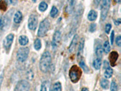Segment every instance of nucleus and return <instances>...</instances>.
<instances>
[{
	"label": "nucleus",
	"instance_id": "e433bc0d",
	"mask_svg": "<svg viewBox=\"0 0 121 91\" xmlns=\"http://www.w3.org/2000/svg\"><path fill=\"white\" fill-rule=\"evenodd\" d=\"M3 78H4V75H3V73H2V74L0 75V89H1V84H2V83H3Z\"/></svg>",
	"mask_w": 121,
	"mask_h": 91
},
{
	"label": "nucleus",
	"instance_id": "39448f33",
	"mask_svg": "<svg viewBox=\"0 0 121 91\" xmlns=\"http://www.w3.org/2000/svg\"><path fill=\"white\" fill-rule=\"evenodd\" d=\"M110 7V0H102L101 3V14L100 17L102 20L104 21L107 17Z\"/></svg>",
	"mask_w": 121,
	"mask_h": 91
},
{
	"label": "nucleus",
	"instance_id": "ea45409f",
	"mask_svg": "<svg viewBox=\"0 0 121 91\" xmlns=\"http://www.w3.org/2000/svg\"><path fill=\"white\" fill-rule=\"evenodd\" d=\"M81 91H88V89L87 88V87H83V88H82Z\"/></svg>",
	"mask_w": 121,
	"mask_h": 91
},
{
	"label": "nucleus",
	"instance_id": "f704fd0d",
	"mask_svg": "<svg viewBox=\"0 0 121 91\" xmlns=\"http://www.w3.org/2000/svg\"><path fill=\"white\" fill-rule=\"evenodd\" d=\"M7 4H12V5H15L18 2V0H5Z\"/></svg>",
	"mask_w": 121,
	"mask_h": 91
},
{
	"label": "nucleus",
	"instance_id": "2f4dec72",
	"mask_svg": "<svg viewBox=\"0 0 121 91\" xmlns=\"http://www.w3.org/2000/svg\"><path fill=\"white\" fill-rule=\"evenodd\" d=\"M40 91H47V82H44L42 83L41 86V89H40Z\"/></svg>",
	"mask_w": 121,
	"mask_h": 91
},
{
	"label": "nucleus",
	"instance_id": "4c0bfd02",
	"mask_svg": "<svg viewBox=\"0 0 121 91\" xmlns=\"http://www.w3.org/2000/svg\"><path fill=\"white\" fill-rule=\"evenodd\" d=\"M93 1H94V3H95V5L98 6V5L99 4V3H100V2L101 0H93Z\"/></svg>",
	"mask_w": 121,
	"mask_h": 91
},
{
	"label": "nucleus",
	"instance_id": "9b49d317",
	"mask_svg": "<svg viewBox=\"0 0 121 91\" xmlns=\"http://www.w3.org/2000/svg\"><path fill=\"white\" fill-rule=\"evenodd\" d=\"M78 41V35L76 34L73 36L71 43L69 46V51L70 52H73L74 51V50H75V49L76 48V46H77Z\"/></svg>",
	"mask_w": 121,
	"mask_h": 91
},
{
	"label": "nucleus",
	"instance_id": "bb28decb",
	"mask_svg": "<svg viewBox=\"0 0 121 91\" xmlns=\"http://www.w3.org/2000/svg\"><path fill=\"white\" fill-rule=\"evenodd\" d=\"M58 13V10L55 6H53L51 10H50V16L52 17H55L57 15Z\"/></svg>",
	"mask_w": 121,
	"mask_h": 91
},
{
	"label": "nucleus",
	"instance_id": "c756f323",
	"mask_svg": "<svg viewBox=\"0 0 121 91\" xmlns=\"http://www.w3.org/2000/svg\"><path fill=\"white\" fill-rule=\"evenodd\" d=\"M96 30V24L95 23H92L90 24L89 27V30L90 32H94Z\"/></svg>",
	"mask_w": 121,
	"mask_h": 91
},
{
	"label": "nucleus",
	"instance_id": "7c9ffc66",
	"mask_svg": "<svg viewBox=\"0 0 121 91\" xmlns=\"http://www.w3.org/2000/svg\"><path fill=\"white\" fill-rule=\"evenodd\" d=\"M33 73L32 72V70H29L27 72V77L28 80H32V79L33 78Z\"/></svg>",
	"mask_w": 121,
	"mask_h": 91
},
{
	"label": "nucleus",
	"instance_id": "a878e982",
	"mask_svg": "<svg viewBox=\"0 0 121 91\" xmlns=\"http://www.w3.org/2000/svg\"><path fill=\"white\" fill-rule=\"evenodd\" d=\"M67 2L68 4H69V6H67L68 10H69V12H71L74 6L75 0H67Z\"/></svg>",
	"mask_w": 121,
	"mask_h": 91
},
{
	"label": "nucleus",
	"instance_id": "ddd939ff",
	"mask_svg": "<svg viewBox=\"0 0 121 91\" xmlns=\"http://www.w3.org/2000/svg\"><path fill=\"white\" fill-rule=\"evenodd\" d=\"M84 39L82 38L80 41V43L79 44L78 46V54H77V56L78 58H79L82 57V55L83 53V50H84Z\"/></svg>",
	"mask_w": 121,
	"mask_h": 91
},
{
	"label": "nucleus",
	"instance_id": "6e6552de",
	"mask_svg": "<svg viewBox=\"0 0 121 91\" xmlns=\"http://www.w3.org/2000/svg\"><path fill=\"white\" fill-rule=\"evenodd\" d=\"M104 69H105L104 71V77L106 79L110 78L112 77L113 73V70L112 68L110 66L109 63L107 61H104Z\"/></svg>",
	"mask_w": 121,
	"mask_h": 91
},
{
	"label": "nucleus",
	"instance_id": "1a4fd4ad",
	"mask_svg": "<svg viewBox=\"0 0 121 91\" xmlns=\"http://www.w3.org/2000/svg\"><path fill=\"white\" fill-rule=\"evenodd\" d=\"M14 39V35L12 33H10V34H9L6 37V38L4 39V42H3V46H4V47L5 48V49L7 51H9L11 47L12 44L13 43V41Z\"/></svg>",
	"mask_w": 121,
	"mask_h": 91
},
{
	"label": "nucleus",
	"instance_id": "6ab92c4d",
	"mask_svg": "<svg viewBox=\"0 0 121 91\" xmlns=\"http://www.w3.org/2000/svg\"><path fill=\"white\" fill-rule=\"evenodd\" d=\"M8 22V19L6 17H0V30L3 29L5 26L7 24Z\"/></svg>",
	"mask_w": 121,
	"mask_h": 91
},
{
	"label": "nucleus",
	"instance_id": "c85d7f7f",
	"mask_svg": "<svg viewBox=\"0 0 121 91\" xmlns=\"http://www.w3.org/2000/svg\"><path fill=\"white\" fill-rule=\"evenodd\" d=\"M117 84L115 82L113 81L110 85V91H117Z\"/></svg>",
	"mask_w": 121,
	"mask_h": 91
},
{
	"label": "nucleus",
	"instance_id": "2eb2a0df",
	"mask_svg": "<svg viewBox=\"0 0 121 91\" xmlns=\"http://www.w3.org/2000/svg\"><path fill=\"white\" fill-rule=\"evenodd\" d=\"M97 17H98V14H97L96 12L94 10H91L88 13L87 18H88V19L89 21H93L96 19Z\"/></svg>",
	"mask_w": 121,
	"mask_h": 91
},
{
	"label": "nucleus",
	"instance_id": "393cba45",
	"mask_svg": "<svg viewBox=\"0 0 121 91\" xmlns=\"http://www.w3.org/2000/svg\"><path fill=\"white\" fill-rule=\"evenodd\" d=\"M53 91H62V85L60 82H56L53 84Z\"/></svg>",
	"mask_w": 121,
	"mask_h": 91
},
{
	"label": "nucleus",
	"instance_id": "cd10ccee",
	"mask_svg": "<svg viewBox=\"0 0 121 91\" xmlns=\"http://www.w3.org/2000/svg\"><path fill=\"white\" fill-rule=\"evenodd\" d=\"M7 3L6 2L5 0H1L0 1V10L5 11L7 9Z\"/></svg>",
	"mask_w": 121,
	"mask_h": 91
},
{
	"label": "nucleus",
	"instance_id": "4468645a",
	"mask_svg": "<svg viewBox=\"0 0 121 91\" xmlns=\"http://www.w3.org/2000/svg\"><path fill=\"white\" fill-rule=\"evenodd\" d=\"M22 19V13L20 11H17L15 13V16L13 18V21L15 23L19 24L21 22Z\"/></svg>",
	"mask_w": 121,
	"mask_h": 91
},
{
	"label": "nucleus",
	"instance_id": "20e7f679",
	"mask_svg": "<svg viewBox=\"0 0 121 91\" xmlns=\"http://www.w3.org/2000/svg\"><path fill=\"white\" fill-rule=\"evenodd\" d=\"M30 50L28 47H21L18 50L17 54V60L19 62H24L29 57Z\"/></svg>",
	"mask_w": 121,
	"mask_h": 91
},
{
	"label": "nucleus",
	"instance_id": "7ed1b4c3",
	"mask_svg": "<svg viewBox=\"0 0 121 91\" xmlns=\"http://www.w3.org/2000/svg\"><path fill=\"white\" fill-rule=\"evenodd\" d=\"M50 26V23L47 18H45L43 21H42L39 24L38 31V36L39 37L45 36L49 30Z\"/></svg>",
	"mask_w": 121,
	"mask_h": 91
},
{
	"label": "nucleus",
	"instance_id": "f3484780",
	"mask_svg": "<svg viewBox=\"0 0 121 91\" xmlns=\"http://www.w3.org/2000/svg\"><path fill=\"white\" fill-rule=\"evenodd\" d=\"M19 43L21 46H26L29 43V38L26 35H21L19 38Z\"/></svg>",
	"mask_w": 121,
	"mask_h": 91
},
{
	"label": "nucleus",
	"instance_id": "4be33fe9",
	"mask_svg": "<svg viewBox=\"0 0 121 91\" xmlns=\"http://www.w3.org/2000/svg\"><path fill=\"white\" fill-rule=\"evenodd\" d=\"M103 51L105 54H108V53H109L110 52V45L108 40L105 41L104 42V43Z\"/></svg>",
	"mask_w": 121,
	"mask_h": 91
},
{
	"label": "nucleus",
	"instance_id": "f8f14e48",
	"mask_svg": "<svg viewBox=\"0 0 121 91\" xmlns=\"http://www.w3.org/2000/svg\"><path fill=\"white\" fill-rule=\"evenodd\" d=\"M118 57L119 55L117 52L113 51L110 53V55H109V60H110V64L112 66H114L116 65Z\"/></svg>",
	"mask_w": 121,
	"mask_h": 91
},
{
	"label": "nucleus",
	"instance_id": "5701e85b",
	"mask_svg": "<svg viewBox=\"0 0 121 91\" xmlns=\"http://www.w3.org/2000/svg\"><path fill=\"white\" fill-rule=\"evenodd\" d=\"M41 41L39 38H36L34 41V48L36 50H39L41 48Z\"/></svg>",
	"mask_w": 121,
	"mask_h": 91
},
{
	"label": "nucleus",
	"instance_id": "412c9836",
	"mask_svg": "<svg viewBox=\"0 0 121 91\" xmlns=\"http://www.w3.org/2000/svg\"><path fill=\"white\" fill-rule=\"evenodd\" d=\"M79 65H80V67L82 69V70H84L85 72H89V68L87 67V66L86 65L85 63V61L83 59H81V61H79Z\"/></svg>",
	"mask_w": 121,
	"mask_h": 91
},
{
	"label": "nucleus",
	"instance_id": "aec40b11",
	"mask_svg": "<svg viewBox=\"0 0 121 91\" xmlns=\"http://www.w3.org/2000/svg\"><path fill=\"white\" fill-rule=\"evenodd\" d=\"M109 81L107 79H102L100 80V86L104 89H108L109 87Z\"/></svg>",
	"mask_w": 121,
	"mask_h": 91
},
{
	"label": "nucleus",
	"instance_id": "72a5a7b5",
	"mask_svg": "<svg viewBox=\"0 0 121 91\" xmlns=\"http://www.w3.org/2000/svg\"><path fill=\"white\" fill-rule=\"evenodd\" d=\"M116 43L118 46L119 47H121V36L120 35L117 36L116 38Z\"/></svg>",
	"mask_w": 121,
	"mask_h": 91
},
{
	"label": "nucleus",
	"instance_id": "423d86ee",
	"mask_svg": "<svg viewBox=\"0 0 121 91\" xmlns=\"http://www.w3.org/2000/svg\"><path fill=\"white\" fill-rule=\"evenodd\" d=\"M30 88V83L26 80H22L18 82L14 91H29Z\"/></svg>",
	"mask_w": 121,
	"mask_h": 91
},
{
	"label": "nucleus",
	"instance_id": "b1692460",
	"mask_svg": "<svg viewBox=\"0 0 121 91\" xmlns=\"http://www.w3.org/2000/svg\"><path fill=\"white\" fill-rule=\"evenodd\" d=\"M47 7H48V5H47V3H45V2H44V1H43L39 4V5L38 9H39V10L40 11L43 12L45 11V10H47Z\"/></svg>",
	"mask_w": 121,
	"mask_h": 91
},
{
	"label": "nucleus",
	"instance_id": "473e14b6",
	"mask_svg": "<svg viewBox=\"0 0 121 91\" xmlns=\"http://www.w3.org/2000/svg\"><path fill=\"white\" fill-rule=\"evenodd\" d=\"M112 24H107L105 25V32L106 33H109L110 30L112 29Z\"/></svg>",
	"mask_w": 121,
	"mask_h": 91
},
{
	"label": "nucleus",
	"instance_id": "dca6fc26",
	"mask_svg": "<svg viewBox=\"0 0 121 91\" xmlns=\"http://www.w3.org/2000/svg\"><path fill=\"white\" fill-rule=\"evenodd\" d=\"M101 64H102V58H96L93 61V63L94 68L96 70L100 69V67H101Z\"/></svg>",
	"mask_w": 121,
	"mask_h": 91
},
{
	"label": "nucleus",
	"instance_id": "f257e3e1",
	"mask_svg": "<svg viewBox=\"0 0 121 91\" xmlns=\"http://www.w3.org/2000/svg\"><path fill=\"white\" fill-rule=\"evenodd\" d=\"M52 63L51 54L46 51L43 53L39 61V69L43 73H47L49 70Z\"/></svg>",
	"mask_w": 121,
	"mask_h": 91
},
{
	"label": "nucleus",
	"instance_id": "58836bf2",
	"mask_svg": "<svg viewBox=\"0 0 121 91\" xmlns=\"http://www.w3.org/2000/svg\"><path fill=\"white\" fill-rule=\"evenodd\" d=\"M114 24H115L116 25H117V26L120 25V24H121V19H120V18H119L117 21H116L115 22H114Z\"/></svg>",
	"mask_w": 121,
	"mask_h": 91
},
{
	"label": "nucleus",
	"instance_id": "c9c22d12",
	"mask_svg": "<svg viewBox=\"0 0 121 91\" xmlns=\"http://www.w3.org/2000/svg\"><path fill=\"white\" fill-rule=\"evenodd\" d=\"M114 32L112 31L111 35H110V41H111V44H113V42H114Z\"/></svg>",
	"mask_w": 121,
	"mask_h": 91
},
{
	"label": "nucleus",
	"instance_id": "0eeeda50",
	"mask_svg": "<svg viewBox=\"0 0 121 91\" xmlns=\"http://www.w3.org/2000/svg\"><path fill=\"white\" fill-rule=\"evenodd\" d=\"M38 23V17L36 15L32 14L30 15L28 19V27L30 30H35L36 29Z\"/></svg>",
	"mask_w": 121,
	"mask_h": 91
},
{
	"label": "nucleus",
	"instance_id": "a19ab883",
	"mask_svg": "<svg viewBox=\"0 0 121 91\" xmlns=\"http://www.w3.org/2000/svg\"><path fill=\"white\" fill-rule=\"evenodd\" d=\"M32 1H33V2H34V3H36L37 0H32Z\"/></svg>",
	"mask_w": 121,
	"mask_h": 91
},
{
	"label": "nucleus",
	"instance_id": "9d476101",
	"mask_svg": "<svg viewBox=\"0 0 121 91\" xmlns=\"http://www.w3.org/2000/svg\"><path fill=\"white\" fill-rule=\"evenodd\" d=\"M60 40H61V33H60V31L56 30L54 33L52 42V46L53 48L55 49L58 47L60 41Z\"/></svg>",
	"mask_w": 121,
	"mask_h": 91
},
{
	"label": "nucleus",
	"instance_id": "f03ea898",
	"mask_svg": "<svg viewBox=\"0 0 121 91\" xmlns=\"http://www.w3.org/2000/svg\"><path fill=\"white\" fill-rule=\"evenodd\" d=\"M82 75L81 69L76 65H73L70 68L69 71V77L71 82L73 83H76L79 82Z\"/></svg>",
	"mask_w": 121,
	"mask_h": 91
},
{
	"label": "nucleus",
	"instance_id": "a211bd4d",
	"mask_svg": "<svg viewBox=\"0 0 121 91\" xmlns=\"http://www.w3.org/2000/svg\"><path fill=\"white\" fill-rule=\"evenodd\" d=\"M102 53H103V49L102 47V46L99 44L96 49V54L97 58H102Z\"/></svg>",
	"mask_w": 121,
	"mask_h": 91
}]
</instances>
